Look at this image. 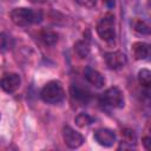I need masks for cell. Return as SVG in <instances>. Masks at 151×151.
Wrapping results in <instances>:
<instances>
[{
	"label": "cell",
	"mask_w": 151,
	"mask_h": 151,
	"mask_svg": "<svg viewBox=\"0 0 151 151\" xmlns=\"http://www.w3.org/2000/svg\"><path fill=\"white\" fill-rule=\"evenodd\" d=\"M104 60H105L106 66L110 70H119V68L124 67L125 64L127 63V58H126L125 53H123L120 51H114V52L105 53Z\"/></svg>",
	"instance_id": "5b68a950"
},
{
	"label": "cell",
	"mask_w": 151,
	"mask_h": 151,
	"mask_svg": "<svg viewBox=\"0 0 151 151\" xmlns=\"http://www.w3.org/2000/svg\"><path fill=\"white\" fill-rule=\"evenodd\" d=\"M74 123H76V125H78L79 127H85V126H88V125H91V124L93 123V118H92L90 114L81 112V113H79V114L74 118Z\"/></svg>",
	"instance_id": "2e32d148"
},
{
	"label": "cell",
	"mask_w": 151,
	"mask_h": 151,
	"mask_svg": "<svg viewBox=\"0 0 151 151\" xmlns=\"http://www.w3.org/2000/svg\"><path fill=\"white\" fill-rule=\"evenodd\" d=\"M20 84L21 79L18 73H6L0 79V87L7 93L15 92L20 87Z\"/></svg>",
	"instance_id": "52a82bcc"
},
{
	"label": "cell",
	"mask_w": 151,
	"mask_h": 151,
	"mask_svg": "<svg viewBox=\"0 0 151 151\" xmlns=\"http://www.w3.org/2000/svg\"><path fill=\"white\" fill-rule=\"evenodd\" d=\"M80 6L86 8H93L97 4V0H76Z\"/></svg>",
	"instance_id": "ac0fdd59"
},
{
	"label": "cell",
	"mask_w": 151,
	"mask_h": 151,
	"mask_svg": "<svg viewBox=\"0 0 151 151\" xmlns=\"http://www.w3.org/2000/svg\"><path fill=\"white\" fill-rule=\"evenodd\" d=\"M96 142L105 147H110L116 143V133L110 129H98L94 132Z\"/></svg>",
	"instance_id": "ba28073f"
},
{
	"label": "cell",
	"mask_w": 151,
	"mask_h": 151,
	"mask_svg": "<svg viewBox=\"0 0 151 151\" xmlns=\"http://www.w3.org/2000/svg\"><path fill=\"white\" fill-rule=\"evenodd\" d=\"M150 144H151V138L150 137H144L143 138V145L146 150H150Z\"/></svg>",
	"instance_id": "ffe728a7"
},
{
	"label": "cell",
	"mask_w": 151,
	"mask_h": 151,
	"mask_svg": "<svg viewBox=\"0 0 151 151\" xmlns=\"http://www.w3.org/2000/svg\"><path fill=\"white\" fill-rule=\"evenodd\" d=\"M63 138L66 146L70 149H78L84 143V137L71 126H65L63 129Z\"/></svg>",
	"instance_id": "8992f818"
},
{
	"label": "cell",
	"mask_w": 151,
	"mask_h": 151,
	"mask_svg": "<svg viewBox=\"0 0 151 151\" xmlns=\"http://www.w3.org/2000/svg\"><path fill=\"white\" fill-rule=\"evenodd\" d=\"M122 134H123V139H124V143L129 144V145H134L136 144V140H137V137H136V133L133 130L131 129H124L122 131Z\"/></svg>",
	"instance_id": "e0dca14e"
},
{
	"label": "cell",
	"mask_w": 151,
	"mask_h": 151,
	"mask_svg": "<svg viewBox=\"0 0 151 151\" xmlns=\"http://www.w3.org/2000/svg\"><path fill=\"white\" fill-rule=\"evenodd\" d=\"M103 2H104L107 7H110V8L114 6V0H103Z\"/></svg>",
	"instance_id": "44dd1931"
},
{
	"label": "cell",
	"mask_w": 151,
	"mask_h": 151,
	"mask_svg": "<svg viewBox=\"0 0 151 151\" xmlns=\"http://www.w3.org/2000/svg\"><path fill=\"white\" fill-rule=\"evenodd\" d=\"M84 77H85V79L91 85H93L97 88H100V87H103L105 85V78H104V76L100 72H98L97 70H94V68H92L90 66H87L85 68Z\"/></svg>",
	"instance_id": "30bf717a"
},
{
	"label": "cell",
	"mask_w": 151,
	"mask_h": 151,
	"mask_svg": "<svg viewBox=\"0 0 151 151\" xmlns=\"http://www.w3.org/2000/svg\"><path fill=\"white\" fill-rule=\"evenodd\" d=\"M74 52L78 54L80 58H86L90 53V45L86 40H80L77 41L74 45Z\"/></svg>",
	"instance_id": "4fadbf2b"
},
{
	"label": "cell",
	"mask_w": 151,
	"mask_h": 151,
	"mask_svg": "<svg viewBox=\"0 0 151 151\" xmlns=\"http://www.w3.org/2000/svg\"><path fill=\"white\" fill-rule=\"evenodd\" d=\"M138 81L143 87L149 88L151 85V72L147 68H142L138 72Z\"/></svg>",
	"instance_id": "5bb4252c"
},
{
	"label": "cell",
	"mask_w": 151,
	"mask_h": 151,
	"mask_svg": "<svg viewBox=\"0 0 151 151\" xmlns=\"http://www.w3.org/2000/svg\"><path fill=\"white\" fill-rule=\"evenodd\" d=\"M41 99L47 104H58L65 97V91L60 81L52 80L48 81L40 92Z\"/></svg>",
	"instance_id": "7a4b0ae2"
},
{
	"label": "cell",
	"mask_w": 151,
	"mask_h": 151,
	"mask_svg": "<svg viewBox=\"0 0 151 151\" xmlns=\"http://www.w3.org/2000/svg\"><path fill=\"white\" fill-rule=\"evenodd\" d=\"M97 33L99 38L104 41H112L116 38L114 28V17L112 14H106L100 19L97 25Z\"/></svg>",
	"instance_id": "3957f363"
},
{
	"label": "cell",
	"mask_w": 151,
	"mask_h": 151,
	"mask_svg": "<svg viewBox=\"0 0 151 151\" xmlns=\"http://www.w3.org/2000/svg\"><path fill=\"white\" fill-rule=\"evenodd\" d=\"M131 51H132V54H133L136 60H144L149 57L150 48H149V45L146 42L136 41V42L132 44Z\"/></svg>",
	"instance_id": "8fae6325"
},
{
	"label": "cell",
	"mask_w": 151,
	"mask_h": 151,
	"mask_svg": "<svg viewBox=\"0 0 151 151\" xmlns=\"http://www.w3.org/2000/svg\"><path fill=\"white\" fill-rule=\"evenodd\" d=\"M70 94H71V98L80 105H86L91 100V93L86 88L78 85H71Z\"/></svg>",
	"instance_id": "9c48e42d"
},
{
	"label": "cell",
	"mask_w": 151,
	"mask_h": 151,
	"mask_svg": "<svg viewBox=\"0 0 151 151\" xmlns=\"http://www.w3.org/2000/svg\"><path fill=\"white\" fill-rule=\"evenodd\" d=\"M6 44H7V39H6V37H5V34H2V33H0V50H2V48H5V46H6Z\"/></svg>",
	"instance_id": "d6986e66"
},
{
	"label": "cell",
	"mask_w": 151,
	"mask_h": 151,
	"mask_svg": "<svg viewBox=\"0 0 151 151\" xmlns=\"http://www.w3.org/2000/svg\"><path fill=\"white\" fill-rule=\"evenodd\" d=\"M132 27L136 32L140 33V34H149L150 33V26L146 21L142 20V19H134L132 21Z\"/></svg>",
	"instance_id": "9a60e30c"
},
{
	"label": "cell",
	"mask_w": 151,
	"mask_h": 151,
	"mask_svg": "<svg viewBox=\"0 0 151 151\" xmlns=\"http://www.w3.org/2000/svg\"><path fill=\"white\" fill-rule=\"evenodd\" d=\"M40 39L42 40V42L45 45H48V46H53L57 44L58 41V34L53 31H50V29H44L40 32Z\"/></svg>",
	"instance_id": "7c38bea8"
},
{
	"label": "cell",
	"mask_w": 151,
	"mask_h": 151,
	"mask_svg": "<svg viewBox=\"0 0 151 151\" xmlns=\"http://www.w3.org/2000/svg\"><path fill=\"white\" fill-rule=\"evenodd\" d=\"M9 18L17 26H29L33 24H39L42 20V13L41 11L33 8L18 7L11 11Z\"/></svg>",
	"instance_id": "6da1fadb"
},
{
	"label": "cell",
	"mask_w": 151,
	"mask_h": 151,
	"mask_svg": "<svg viewBox=\"0 0 151 151\" xmlns=\"http://www.w3.org/2000/svg\"><path fill=\"white\" fill-rule=\"evenodd\" d=\"M100 101L105 106H110V107H114V109H120V107L124 106V94H123V92L118 87L113 86V87L107 88L100 96Z\"/></svg>",
	"instance_id": "277c9868"
}]
</instances>
